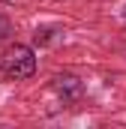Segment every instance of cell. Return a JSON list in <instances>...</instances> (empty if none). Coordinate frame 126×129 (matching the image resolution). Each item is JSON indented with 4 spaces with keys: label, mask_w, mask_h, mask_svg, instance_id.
I'll use <instances>...</instances> for the list:
<instances>
[{
    "label": "cell",
    "mask_w": 126,
    "mask_h": 129,
    "mask_svg": "<svg viewBox=\"0 0 126 129\" xmlns=\"http://www.w3.org/2000/svg\"><path fill=\"white\" fill-rule=\"evenodd\" d=\"M36 72V51L30 45H9L3 54H0V75L9 78V81H24Z\"/></svg>",
    "instance_id": "6da1fadb"
},
{
    "label": "cell",
    "mask_w": 126,
    "mask_h": 129,
    "mask_svg": "<svg viewBox=\"0 0 126 129\" xmlns=\"http://www.w3.org/2000/svg\"><path fill=\"white\" fill-rule=\"evenodd\" d=\"M54 81H57L60 96L63 93H69V96H78V93H81V84H78V78H72V75H57Z\"/></svg>",
    "instance_id": "7a4b0ae2"
},
{
    "label": "cell",
    "mask_w": 126,
    "mask_h": 129,
    "mask_svg": "<svg viewBox=\"0 0 126 129\" xmlns=\"http://www.w3.org/2000/svg\"><path fill=\"white\" fill-rule=\"evenodd\" d=\"M51 33H57V27H42V30H36V42H39V45H48V42H51Z\"/></svg>",
    "instance_id": "3957f363"
},
{
    "label": "cell",
    "mask_w": 126,
    "mask_h": 129,
    "mask_svg": "<svg viewBox=\"0 0 126 129\" xmlns=\"http://www.w3.org/2000/svg\"><path fill=\"white\" fill-rule=\"evenodd\" d=\"M9 30H12L9 18H3V15H0V39H6V36H9Z\"/></svg>",
    "instance_id": "277c9868"
}]
</instances>
